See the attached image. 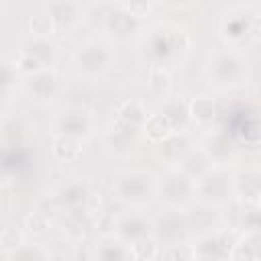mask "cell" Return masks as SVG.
I'll return each instance as SVG.
<instances>
[{"label":"cell","mask_w":261,"mask_h":261,"mask_svg":"<svg viewBox=\"0 0 261 261\" xmlns=\"http://www.w3.org/2000/svg\"><path fill=\"white\" fill-rule=\"evenodd\" d=\"M147 84L149 88L155 92V94H165L171 86V77H169V71L165 67H149V77H147Z\"/></svg>","instance_id":"obj_35"},{"label":"cell","mask_w":261,"mask_h":261,"mask_svg":"<svg viewBox=\"0 0 261 261\" xmlns=\"http://www.w3.org/2000/svg\"><path fill=\"white\" fill-rule=\"evenodd\" d=\"M43 10L53 18L55 29L63 31V29H71L84 14L82 4L77 2H69V0H55V2H47L43 6Z\"/></svg>","instance_id":"obj_17"},{"label":"cell","mask_w":261,"mask_h":261,"mask_svg":"<svg viewBox=\"0 0 261 261\" xmlns=\"http://www.w3.org/2000/svg\"><path fill=\"white\" fill-rule=\"evenodd\" d=\"M86 220L82 218V212H69L67 220H63V234L71 241H82L86 234Z\"/></svg>","instance_id":"obj_33"},{"label":"cell","mask_w":261,"mask_h":261,"mask_svg":"<svg viewBox=\"0 0 261 261\" xmlns=\"http://www.w3.org/2000/svg\"><path fill=\"white\" fill-rule=\"evenodd\" d=\"M147 110H145V106L139 102V100H128V102H124L122 106H120V110H118V122H122V124H126V126H130V128H137V130H141L143 128V124H145V120H147Z\"/></svg>","instance_id":"obj_27"},{"label":"cell","mask_w":261,"mask_h":261,"mask_svg":"<svg viewBox=\"0 0 261 261\" xmlns=\"http://www.w3.org/2000/svg\"><path fill=\"white\" fill-rule=\"evenodd\" d=\"M153 232V220H149L145 214L139 212H126L116 218L114 237L122 241L124 245H130L143 237H149Z\"/></svg>","instance_id":"obj_9"},{"label":"cell","mask_w":261,"mask_h":261,"mask_svg":"<svg viewBox=\"0 0 261 261\" xmlns=\"http://www.w3.org/2000/svg\"><path fill=\"white\" fill-rule=\"evenodd\" d=\"M212 167H214L212 161L206 157L202 149H188L179 159V171L188 175L192 181H198L200 177H204Z\"/></svg>","instance_id":"obj_20"},{"label":"cell","mask_w":261,"mask_h":261,"mask_svg":"<svg viewBox=\"0 0 261 261\" xmlns=\"http://www.w3.org/2000/svg\"><path fill=\"white\" fill-rule=\"evenodd\" d=\"M188 230V222H186V216H181L177 210H171L163 216H159L155 222H153V239L159 243L163 241L165 245H173V243H179L181 234Z\"/></svg>","instance_id":"obj_12"},{"label":"cell","mask_w":261,"mask_h":261,"mask_svg":"<svg viewBox=\"0 0 261 261\" xmlns=\"http://www.w3.org/2000/svg\"><path fill=\"white\" fill-rule=\"evenodd\" d=\"M155 194H159V198L167 206L179 208V206H186L196 196V181H192L188 175H184L179 169H175V171H169L167 175H163L161 181H157Z\"/></svg>","instance_id":"obj_6"},{"label":"cell","mask_w":261,"mask_h":261,"mask_svg":"<svg viewBox=\"0 0 261 261\" xmlns=\"http://www.w3.org/2000/svg\"><path fill=\"white\" fill-rule=\"evenodd\" d=\"M206 73L210 82L218 88H234L247 80V61L245 57L232 49H214L206 63Z\"/></svg>","instance_id":"obj_3"},{"label":"cell","mask_w":261,"mask_h":261,"mask_svg":"<svg viewBox=\"0 0 261 261\" xmlns=\"http://www.w3.org/2000/svg\"><path fill=\"white\" fill-rule=\"evenodd\" d=\"M75 67L77 71L84 75V77H98L102 75L110 63H112V51L106 43L98 41V39H92V41H86L82 43L77 49H75Z\"/></svg>","instance_id":"obj_5"},{"label":"cell","mask_w":261,"mask_h":261,"mask_svg":"<svg viewBox=\"0 0 261 261\" xmlns=\"http://www.w3.org/2000/svg\"><path fill=\"white\" fill-rule=\"evenodd\" d=\"M128 249H130L133 259H139V261H155V257L159 253V243L153 239V234H149V237H143V239L130 243Z\"/></svg>","instance_id":"obj_29"},{"label":"cell","mask_w":261,"mask_h":261,"mask_svg":"<svg viewBox=\"0 0 261 261\" xmlns=\"http://www.w3.org/2000/svg\"><path fill=\"white\" fill-rule=\"evenodd\" d=\"M20 51H22V53H29L31 57H35L45 69H51V65L55 63V55H57L55 45L49 43V39H37V37L29 39V41L22 45Z\"/></svg>","instance_id":"obj_23"},{"label":"cell","mask_w":261,"mask_h":261,"mask_svg":"<svg viewBox=\"0 0 261 261\" xmlns=\"http://www.w3.org/2000/svg\"><path fill=\"white\" fill-rule=\"evenodd\" d=\"M228 137L234 141H245L251 145H257L259 139V124H257V116L253 110H241V112H232L230 116V126L226 128Z\"/></svg>","instance_id":"obj_16"},{"label":"cell","mask_w":261,"mask_h":261,"mask_svg":"<svg viewBox=\"0 0 261 261\" xmlns=\"http://www.w3.org/2000/svg\"><path fill=\"white\" fill-rule=\"evenodd\" d=\"M90 186L82 179H71V181H65L57 194H55V200L61 208H67L69 212H86V206H88V200H90Z\"/></svg>","instance_id":"obj_11"},{"label":"cell","mask_w":261,"mask_h":261,"mask_svg":"<svg viewBox=\"0 0 261 261\" xmlns=\"http://www.w3.org/2000/svg\"><path fill=\"white\" fill-rule=\"evenodd\" d=\"M22 243H24V234H22L20 228L10 226V228H4V230L0 232V245H2L8 253L14 251V249H18Z\"/></svg>","instance_id":"obj_36"},{"label":"cell","mask_w":261,"mask_h":261,"mask_svg":"<svg viewBox=\"0 0 261 261\" xmlns=\"http://www.w3.org/2000/svg\"><path fill=\"white\" fill-rule=\"evenodd\" d=\"M155 261H196V255L192 251V245L173 243V245H165V249L157 253Z\"/></svg>","instance_id":"obj_31"},{"label":"cell","mask_w":261,"mask_h":261,"mask_svg":"<svg viewBox=\"0 0 261 261\" xmlns=\"http://www.w3.org/2000/svg\"><path fill=\"white\" fill-rule=\"evenodd\" d=\"M47 251L37 243H22L18 249L8 253V261H47Z\"/></svg>","instance_id":"obj_30"},{"label":"cell","mask_w":261,"mask_h":261,"mask_svg":"<svg viewBox=\"0 0 261 261\" xmlns=\"http://www.w3.org/2000/svg\"><path fill=\"white\" fill-rule=\"evenodd\" d=\"M118 6L124 12H128L133 18H137V20H143L153 10V4L151 2H118Z\"/></svg>","instance_id":"obj_37"},{"label":"cell","mask_w":261,"mask_h":261,"mask_svg":"<svg viewBox=\"0 0 261 261\" xmlns=\"http://www.w3.org/2000/svg\"><path fill=\"white\" fill-rule=\"evenodd\" d=\"M73 259L75 261H92L94 259V247L86 245V243H77L75 245V251H73Z\"/></svg>","instance_id":"obj_39"},{"label":"cell","mask_w":261,"mask_h":261,"mask_svg":"<svg viewBox=\"0 0 261 261\" xmlns=\"http://www.w3.org/2000/svg\"><path fill=\"white\" fill-rule=\"evenodd\" d=\"M196 196H200L206 204H226L232 196V179L230 175L220 169V167H212L204 177H200L196 181Z\"/></svg>","instance_id":"obj_8"},{"label":"cell","mask_w":261,"mask_h":261,"mask_svg":"<svg viewBox=\"0 0 261 261\" xmlns=\"http://www.w3.org/2000/svg\"><path fill=\"white\" fill-rule=\"evenodd\" d=\"M29 29H31L33 37H37V39H49V37L57 31L53 18H51L45 10H43V12H37V14L31 16V20H29Z\"/></svg>","instance_id":"obj_32"},{"label":"cell","mask_w":261,"mask_h":261,"mask_svg":"<svg viewBox=\"0 0 261 261\" xmlns=\"http://www.w3.org/2000/svg\"><path fill=\"white\" fill-rule=\"evenodd\" d=\"M2 10H4V4H2V2H0V12H2Z\"/></svg>","instance_id":"obj_41"},{"label":"cell","mask_w":261,"mask_h":261,"mask_svg":"<svg viewBox=\"0 0 261 261\" xmlns=\"http://www.w3.org/2000/svg\"><path fill=\"white\" fill-rule=\"evenodd\" d=\"M114 226H116V216L112 212H102L96 218V230H100V234L106 237H114Z\"/></svg>","instance_id":"obj_38"},{"label":"cell","mask_w":261,"mask_h":261,"mask_svg":"<svg viewBox=\"0 0 261 261\" xmlns=\"http://www.w3.org/2000/svg\"><path fill=\"white\" fill-rule=\"evenodd\" d=\"M230 261H261V237L259 230H245L241 237L234 239Z\"/></svg>","instance_id":"obj_19"},{"label":"cell","mask_w":261,"mask_h":261,"mask_svg":"<svg viewBox=\"0 0 261 261\" xmlns=\"http://www.w3.org/2000/svg\"><path fill=\"white\" fill-rule=\"evenodd\" d=\"M51 151L61 161H75L82 155V139L73 137V135L55 133V137L51 141Z\"/></svg>","instance_id":"obj_22"},{"label":"cell","mask_w":261,"mask_h":261,"mask_svg":"<svg viewBox=\"0 0 261 261\" xmlns=\"http://www.w3.org/2000/svg\"><path fill=\"white\" fill-rule=\"evenodd\" d=\"M216 114H218V108H216L214 98H210V96H198L188 104V116L200 124L212 122L216 118Z\"/></svg>","instance_id":"obj_25"},{"label":"cell","mask_w":261,"mask_h":261,"mask_svg":"<svg viewBox=\"0 0 261 261\" xmlns=\"http://www.w3.org/2000/svg\"><path fill=\"white\" fill-rule=\"evenodd\" d=\"M12 73H16V69H14V67H10V65H6L4 61H0V86L10 84Z\"/></svg>","instance_id":"obj_40"},{"label":"cell","mask_w":261,"mask_h":261,"mask_svg":"<svg viewBox=\"0 0 261 261\" xmlns=\"http://www.w3.org/2000/svg\"><path fill=\"white\" fill-rule=\"evenodd\" d=\"M24 88L35 100L47 102V100H53L59 94L61 84H59V75L53 69H43L35 75H29L27 82H24Z\"/></svg>","instance_id":"obj_14"},{"label":"cell","mask_w":261,"mask_h":261,"mask_svg":"<svg viewBox=\"0 0 261 261\" xmlns=\"http://www.w3.org/2000/svg\"><path fill=\"white\" fill-rule=\"evenodd\" d=\"M24 228H27L29 234L41 237V234H45V232L51 228V218H49L45 212H41V210L31 212V214L24 218Z\"/></svg>","instance_id":"obj_34"},{"label":"cell","mask_w":261,"mask_h":261,"mask_svg":"<svg viewBox=\"0 0 261 261\" xmlns=\"http://www.w3.org/2000/svg\"><path fill=\"white\" fill-rule=\"evenodd\" d=\"M0 151H2V139H0Z\"/></svg>","instance_id":"obj_42"},{"label":"cell","mask_w":261,"mask_h":261,"mask_svg":"<svg viewBox=\"0 0 261 261\" xmlns=\"http://www.w3.org/2000/svg\"><path fill=\"white\" fill-rule=\"evenodd\" d=\"M232 196H237L245 208H257L259 210V196H261L259 171L257 169L241 171L232 179Z\"/></svg>","instance_id":"obj_10"},{"label":"cell","mask_w":261,"mask_h":261,"mask_svg":"<svg viewBox=\"0 0 261 261\" xmlns=\"http://www.w3.org/2000/svg\"><path fill=\"white\" fill-rule=\"evenodd\" d=\"M200 149L206 153L212 165H224L234 153V141L228 137L226 130H214L204 139V145Z\"/></svg>","instance_id":"obj_15"},{"label":"cell","mask_w":261,"mask_h":261,"mask_svg":"<svg viewBox=\"0 0 261 261\" xmlns=\"http://www.w3.org/2000/svg\"><path fill=\"white\" fill-rule=\"evenodd\" d=\"M141 130H145V135H147L151 141H155V143H163V141L169 139L171 135H177V133L173 130V126L169 124V120H167L161 112L149 114Z\"/></svg>","instance_id":"obj_26"},{"label":"cell","mask_w":261,"mask_h":261,"mask_svg":"<svg viewBox=\"0 0 261 261\" xmlns=\"http://www.w3.org/2000/svg\"><path fill=\"white\" fill-rule=\"evenodd\" d=\"M94 126V120L90 116V112L82 110V108H67L59 114L57 122H55V130L63 133V135H73L84 139L86 135H90Z\"/></svg>","instance_id":"obj_13"},{"label":"cell","mask_w":261,"mask_h":261,"mask_svg":"<svg viewBox=\"0 0 261 261\" xmlns=\"http://www.w3.org/2000/svg\"><path fill=\"white\" fill-rule=\"evenodd\" d=\"M259 12L251 4H234L222 12L220 18V35L232 47H241L247 41H259Z\"/></svg>","instance_id":"obj_2"},{"label":"cell","mask_w":261,"mask_h":261,"mask_svg":"<svg viewBox=\"0 0 261 261\" xmlns=\"http://www.w3.org/2000/svg\"><path fill=\"white\" fill-rule=\"evenodd\" d=\"M190 33L181 24L157 22L141 41V57L149 67H165L179 61L190 49Z\"/></svg>","instance_id":"obj_1"},{"label":"cell","mask_w":261,"mask_h":261,"mask_svg":"<svg viewBox=\"0 0 261 261\" xmlns=\"http://www.w3.org/2000/svg\"><path fill=\"white\" fill-rule=\"evenodd\" d=\"M137 133H139L137 128H130V126H126V124H122V122L116 120V122L110 126L108 135H106V143H108V147L114 149L116 153H124V151H128V149L133 147Z\"/></svg>","instance_id":"obj_24"},{"label":"cell","mask_w":261,"mask_h":261,"mask_svg":"<svg viewBox=\"0 0 261 261\" xmlns=\"http://www.w3.org/2000/svg\"><path fill=\"white\" fill-rule=\"evenodd\" d=\"M92 261H133V255L128 245H124L116 237H106L94 247Z\"/></svg>","instance_id":"obj_21"},{"label":"cell","mask_w":261,"mask_h":261,"mask_svg":"<svg viewBox=\"0 0 261 261\" xmlns=\"http://www.w3.org/2000/svg\"><path fill=\"white\" fill-rule=\"evenodd\" d=\"M159 112L169 120V124L173 126L175 133H181L184 126H186V122H188V118H190V116H188V106H186L179 98L167 100V102L161 106Z\"/></svg>","instance_id":"obj_28"},{"label":"cell","mask_w":261,"mask_h":261,"mask_svg":"<svg viewBox=\"0 0 261 261\" xmlns=\"http://www.w3.org/2000/svg\"><path fill=\"white\" fill-rule=\"evenodd\" d=\"M234 239H237L234 232L226 228L208 230L198 237V241L192 245V251L196 259H202V261H224L230 255Z\"/></svg>","instance_id":"obj_7"},{"label":"cell","mask_w":261,"mask_h":261,"mask_svg":"<svg viewBox=\"0 0 261 261\" xmlns=\"http://www.w3.org/2000/svg\"><path fill=\"white\" fill-rule=\"evenodd\" d=\"M155 190H157V179L149 169H128L120 173L112 186L114 198L130 206L147 204L155 196Z\"/></svg>","instance_id":"obj_4"},{"label":"cell","mask_w":261,"mask_h":261,"mask_svg":"<svg viewBox=\"0 0 261 261\" xmlns=\"http://www.w3.org/2000/svg\"><path fill=\"white\" fill-rule=\"evenodd\" d=\"M139 24H141V20L133 18V16H130L128 12H124L118 4L110 6V10H106L104 16H102V27H104V31H108L110 35H114V37H118V39H124V37L133 35V33L139 29Z\"/></svg>","instance_id":"obj_18"}]
</instances>
